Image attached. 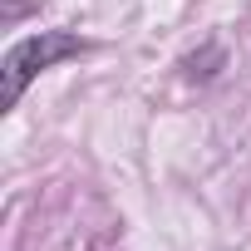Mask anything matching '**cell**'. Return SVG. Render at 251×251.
Instances as JSON below:
<instances>
[{
    "label": "cell",
    "mask_w": 251,
    "mask_h": 251,
    "mask_svg": "<svg viewBox=\"0 0 251 251\" xmlns=\"http://www.w3.org/2000/svg\"><path fill=\"white\" fill-rule=\"evenodd\" d=\"M84 50H89V45H84L74 30H40V35L15 40V45L5 50V59H0V79H5V108L20 103V94L30 89L35 74H45V69H54L59 59H74V54H84Z\"/></svg>",
    "instance_id": "cell-1"
},
{
    "label": "cell",
    "mask_w": 251,
    "mask_h": 251,
    "mask_svg": "<svg viewBox=\"0 0 251 251\" xmlns=\"http://www.w3.org/2000/svg\"><path fill=\"white\" fill-rule=\"evenodd\" d=\"M222 64H226V50L222 45H202V54H187L182 69H187V79H212Z\"/></svg>",
    "instance_id": "cell-2"
}]
</instances>
